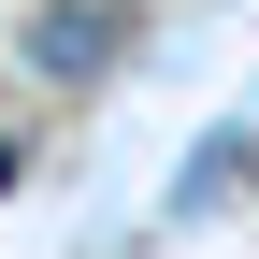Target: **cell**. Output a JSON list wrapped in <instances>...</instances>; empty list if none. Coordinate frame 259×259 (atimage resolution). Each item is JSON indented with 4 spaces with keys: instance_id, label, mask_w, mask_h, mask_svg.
<instances>
[{
    "instance_id": "3",
    "label": "cell",
    "mask_w": 259,
    "mask_h": 259,
    "mask_svg": "<svg viewBox=\"0 0 259 259\" xmlns=\"http://www.w3.org/2000/svg\"><path fill=\"white\" fill-rule=\"evenodd\" d=\"M0 202H15V130H0Z\"/></svg>"
},
{
    "instance_id": "2",
    "label": "cell",
    "mask_w": 259,
    "mask_h": 259,
    "mask_svg": "<svg viewBox=\"0 0 259 259\" xmlns=\"http://www.w3.org/2000/svg\"><path fill=\"white\" fill-rule=\"evenodd\" d=\"M245 173H259V130H216V144H187V173H173V216H202V202H245Z\"/></svg>"
},
{
    "instance_id": "1",
    "label": "cell",
    "mask_w": 259,
    "mask_h": 259,
    "mask_svg": "<svg viewBox=\"0 0 259 259\" xmlns=\"http://www.w3.org/2000/svg\"><path fill=\"white\" fill-rule=\"evenodd\" d=\"M29 58H44L58 87H87L115 58V0H44V15H29Z\"/></svg>"
}]
</instances>
